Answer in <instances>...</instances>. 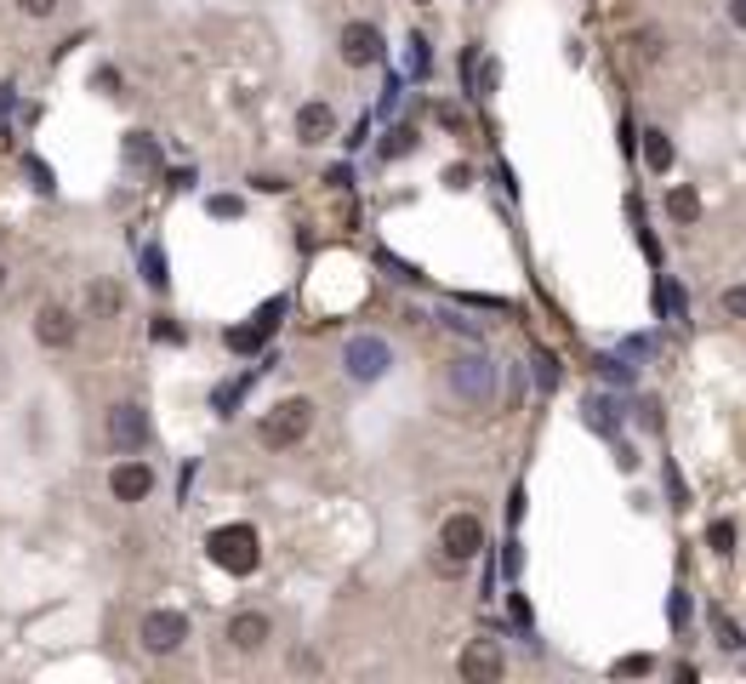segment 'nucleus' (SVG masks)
Masks as SVG:
<instances>
[{
    "label": "nucleus",
    "instance_id": "423d86ee",
    "mask_svg": "<svg viewBox=\"0 0 746 684\" xmlns=\"http://www.w3.org/2000/svg\"><path fill=\"white\" fill-rule=\"evenodd\" d=\"M393 365V349H387V336H347V349H342V371L347 382H382Z\"/></svg>",
    "mask_w": 746,
    "mask_h": 684
},
{
    "label": "nucleus",
    "instance_id": "dca6fc26",
    "mask_svg": "<svg viewBox=\"0 0 746 684\" xmlns=\"http://www.w3.org/2000/svg\"><path fill=\"white\" fill-rule=\"evenodd\" d=\"M86 314L91 320H120V285L115 280H91L86 285Z\"/></svg>",
    "mask_w": 746,
    "mask_h": 684
},
{
    "label": "nucleus",
    "instance_id": "7c9ffc66",
    "mask_svg": "<svg viewBox=\"0 0 746 684\" xmlns=\"http://www.w3.org/2000/svg\"><path fill=\"white\" fill-rule=\"evenodd\" d=\"M616 673H650V656H627V662H616Z\"/></svg>",
    "mask_w": 746,
    "mask_h": 684
},
{
    "label": "nucleus",
    "instance_id": "f03ea898",
    "mask_svg": "<svg viewBox=\"0 0 746 684\" xmlns=\"http://www.w3.org/2000/svg\"><path fill=\"white\" fill-rule=\"evenodd\" d=\"M444 382H451V394L473 411H490L495 405V360L484 349H468L457 354L451 365H444Z\"/></svg>",
    "mask_w": 746,
    "mask_h": 684
},
{
    "label": "nucleus",
    "instance_id": "2eb2a0df",
    "mask_svg": "<svg viewBox=\"0 0 746 684\" xmlns=\"http://www.w3.org/2000/svg\"><path fill=\"white\" fill-rule=\"evenodd\" d=\"M120 155H126V172H160V143L148 131H126Z\"/></svg>",
    "mask_w": 746,
    "mask_h": 684
},
{
    "label": "nucleus",
    "instance_id": "6e6552de",
    "mask_svg": "<svg viewBox=\"0 0 746 684\" xmlns=\"http://www.w3.org/2000/svg\"><path fill=\"white\" fill-rule=\"evenodd\" d=\"M336 52H342V63L347 69H371V63H382L387 58V40H382V29L376 23H342V35H336Z\"/></svg>",
    "mask_w": 746,
    "mask_h": 684
},
{
    "label": "nucleus",
    "instance_id": "b1692460",
    "mask_svg": "<svg viewBox=\"0 0 746 684\" xmlns=\"http://www.w3.org/2000/svg\"><path fill=\"white\" fill-rule=\"evenodd\" d=\"M707 548H713V554H729V548H735V525H729V519H718V525L707 530Z\"/></svg>",
    "mask_w": 746,
    "mask_h": 684
},
{
    "label": "nucleus",
    "instance_id": "f8f14e48",
    "mask_svg": "<svg viewBox=\"0 0 746 684\" xmlns=\"http://www.w3.org/2000/svg\"><path fill=\"white\" fill-rule=\"evenodd\" d=\"M279 314H285V297L263 303V314H257L252 325H228V331H223V342H228V354H257V349H263V342L274 336Z\"/></svg>",
    "mask_w": 746,
    "mask_h": 684
},
{
    "label": "nucleus",
    "instance_id": "cd10ccee",
    "mask_svg": "<svg viewBox=\"0 0 746 684\" xmlns=\"http://www.w3.org/2000/svg\"><path fill=\"white\" fill-rule=\"evenodd\" d=\"M724 309H729L735 320H746V285H729V291H724Z\"/></svg>",
    "mask_w": 746,
    "mask_h": 684
},
{
    "label": "nucleus",
    "instance_id": "c756f323",
    "mask_svg": "<svg viewBox=\"0 0 746 684\" xmlns=\"http://www.w3.org/2000/svg\"><path fill=\"white\" fill-rule=\"evenodd\" d=\"M444 325H451V331H462V336H479V325L473 320H462V314H439Z\"/></svg>",
    "mask_w": 746,
    "mask_h": 684
},
{
    "label": "nucleus",
    "instance_id": "7ed1b4c3",
    "mask_svg": "<svg viewBox=\"0 0 746 684\" xmlns=\"http://www.w3.org/2000/svg\"><path fill=\"white\" fill-rule=\"evenodd\" d=\"M206 559L217 570H228V576H252L263 565V536L252 525H217L206 536Z\"/></svg>",
    "mask_w": 746,
    "mask_h": 684
},
{
    "label": "nucleus",
    "instance_id": "4be33fe9",
    "mask_svg": "<svg viewBox=\"0 0 746 684\" xmlns=\"http://www.w3.org/2000/svg\"><path fill=\"white\" fill-rule=\"evenodd\" d=\"M58 7H63V0H18V12H23L29 23H46V18H58Z\"/></svg>",
    "mask_w": 746,
    "mask_h": 684
},
{
    "label": "nucleus",
    "instance_id": "f3484780",
    "mask_svg": "<svg viewBox=\"0 0 746 684\" xmlns=\"http://www.w3.org/2000/svg\"><path fill=\"white\" fill-rule=\"evenodd\" d=\"M667 217L673 223H695V217H701V194H695V188H667Z\"/></svg>",
    "mask_w": 746,
    "mask_h": 684
},
{
    "label": "nucleus",
    "instance_id": "5701e85b",
    "mask_svg": "<svg viewBox=\"0 0 746 684\" xmlns=\"http://www.w3.org/2000/svg\"><path fill=\"white\" fill-rule=\"evenodd\" d=\"M405 46H411V52H405V69H411V75H428V63H433V58H428V40H422V35H411Z\"/></svg>",
    "mask_w": 746,
    "mask_h": 684
},
{
    "label": "nucleus",
    "instance_id": "ddd939ff",
    "mask_svg": "<svg viewBox=\"0 0 746 684\" xmlns=\"http://www.w3.org/2000/svg\"><path fill=\"white\" fill-rule=\"evenodd\" d=\"M502 667H508V662H502V651H495L490 639H473V645L462 651V678H468V684H495V678H502Z\"/></svg>",
    "mask_w": 746,
    "mask_h": 684
},
{
    "label": "nucleus",
    "instance_id": "a878e982",
    "mask_svg": "<svg viewBox=\"0 0 746 684\" xmlns=\"http://www.w3.org/2000/svg\"><path fill=\"white\" fill-rule=\"evenodd\" d=\"M23 172H29V188L35 194H52V172H46L40 160H23Z\"/></svg>",
    "mask_w": 746,
    "mask_h": 684
},
{
    "label": "nucleus",
    "instance_id": "f257e3e1",
    "mask_svg": "<svg viewBox=\"0 0 746 684\" xmlns=\"http://www.w3.org/2000/svg\"><path fill=\"white\" fill-rule=\"evenodd\" d=\"M308 433H314V400H308V394H291V400H279V405L263 411L257 446H263V451H296Z\"/></svg>",
    "mask_w": 746,
    "mask_h": 684
},
{
    "label": "nucleus",
    "instance_id": "6ab92c4d",
    "mask_svg": "<svg viewBox=\"0 0 746 684\" xmlns=\"http://www.w3.org/2000/svg\"><path fill=\"white\" fill-rule=\"evenodd\" d=\"M143 280L155 285V291H166V285H171V274H166V257H160V246H143Z\"/></svg>",
    "mask_w": 746,
    "mask_h": 684
},
{
    "label": "nucleus",
    "instance_id": "bb28decb",
    "mask_svg": "<svg viewBox=\"0 0 746 684\" xmlns=\"http://www.w3.org/2000/svg\"><path fill=\"white\" fill-rule=\"evenodd\" d=\"M713 622H718V633H724L718 645H724V651H735V645H740V627H735V622H729L724 610H713Z\"/></svg>",
    "mask_w": 746,
    "mask_h": 684
},
{
    "label": "nucleus",
    "instance_id": "aec40b11",
    "mask_svg": "<svg viewBox=\"0 0 746 684\" xmlns=\"http://www.w3.org/2000/svg\"><path fill=\"white\" fill-rule=\"evenodd\" d=\"M411 149H416V131H411V126H393V131L382 137V155H387V160H400V155H411Z\"/></svg>",
    "mask_w": 746,
    "mask_h": 684
},
{
    "label": "nucleus",
    "instance_id": "c85d7f7f",
    "mask_svg": "<svg viewBox=\"0 0 746 684\" xmlns=\"http://www.w3.org/2000/svg\"><path fill=\"white\" fill-rule=\"evenodd\" d=\"M245 206L234 201V194H217V201H212V217H239Z\"/></svg>",
    "mask_w": 746,
    "mask_h": 684
},
{
    "label": "nucleus",
    "instance_id": "9d476101",
    "mask_svg": "<svg viewBox=\"0 0 746 684\" xmlns=\"http://www.w3.org/2000/svg\"><path fill=\"white\" fill-rule=\"evenodd\" d=\"M439 548H444V559H451V565H468L484 548V525L473 514H451V519L439 525Z\"/></svg>",
    "mask_w": 746,
    "mask_h": 684
},
{
    "label": "nucleus",
    "instance_id": "4468645a",
    "mask_svg": "<svg viewBox=\"0 0 746 684\" xmlns=\"http://www.w3.org/2000/svg\"><path fill=\"white\" fill-rule=\"evenodd\" d=\"M296 137H303L308 149L325 143V137H336V109L331 104H303V109H296Z\"/></svg>",
    "mask_w": 746,
    "mask_h": 684
},
{
    "label": "nucleus",
    "instance_id": "473e14b6",
    "mask_svg": "<svg viewBox=\"0 0 746 684\" xmlns=\"http://www.w3.org/2000/svg\"><path fill=\"white\" fill-rule=\"evenodd\" d=\"M0 291H7V263H0Z\"/></svg>",
    "mask_w": 746,
    "mask_h": 684
},
{
    "label": "nucleus",
    "instance_id": "0eeeda50",
    "mask_svg": "<svg viewBox=\"0 0 746 684\" xmlns=\"http://www.w3.org/2000/svg\"><path fill=\"white\" fill-rule=\"evenodd\" d=\"M155 485H160V473H155V462H148V457H120V462L109 468V497H115L120 508L148 502V497H155Z\"/></svg>",
    "mask_w": 746,
    "mask_h": 684
},
{
    "label": "nucleus",
    "instance_id": "39448f33",
    "mask_svg": "<svg viewBox=\"0 0 746 684\" xmlns=\"http://www.w3.org/2000/svg\"><path fill=\"white\" fill-rule=\"evenodd\" d=\"M188 633H194V622H188L183 610H143V616H137V645H143L148 656H171V651H183V645H188Z\"/></svg>",
    "mask_w": 746,
    "mask_h": 684
},
{
    "label": "nucleus",
    "instance_id": "2f4dec72",
    "mask_svg": "<svg viewBox=\"0 0 746 684\" xmlns=\"http://www.w3.org/2000/svg\"><path fill=\"white\" fill-rule=\"evenodd\" d=\"M729 18H735V23L746 29V0H729Z\"/></svg>",
    "mask_w": 746,
    "mask_h": 684
},
{
    "label": "nucleus",
    "instance_id": "1a4fd4ad",
    "mask_svg": "<svg viewBox=\"0 0 746 684\" xmlns=\"http://www.w3.org/2000/svg\"><path fill=\"white\" fill-rule=\"evenodd\" d=\"M75 336H80V320H75V309L69 303H40L35 309V342L40 349H75Z\"/></svg>",
    "mask_w": 746,
    "mask_h": 684
},
{
    "label": "nucleus",
    "instance_id": "20e7f679",
    "mask_svg": "<svg viewBox=\"0 0 746 684\" xmlns=\"http://www.w3.org/2000/svg\"><path fill=\"white\" fill-rule=\"evenodd\" d=\"M104 439H109V451H120V457L148 451V439H155V428H148V411H143L137 400H115V405L104 411Z\"/></svg>",
    "mask_w": 746,
    "mask_h": 684
},
{
    "label": "nucleus",
    "instance_id": "412c9836",
    "mask_svg": "<svg viewBox=\"0 0 746 684\" xmlns=\"http://www.w3.org/2000/svg\"><path fill=\"white\" fill-rule=\"evenodd\" d=\"M587 422L599 428V433H616V405L599 394V400H587Z\"/></svg>",
    "mask_w": 746,
    "mask_h": 684
},
{
    "label": "nucleus",
    "instance_id": "9b49d317",
    "mask_svg": "<svg viewBox=\"0 0 746 684\" xmlns=\"http://www.w3.org/2000/svg\"><path fill=\"white\" fill-rule=\"evenodd\" d=\"M268 639H274V616H268V610H234V616H228V645H234L239 656L268 651Z\"/></svg>",
    "mask_w": 746,
    "mask_h": 684
},
{
    "label": "nucleus",
    "instance_id": "393cba45",
    "mask_svg": "<svg viewBox=\"0 0 746 684\" xmlns=\"http://www.w3.org/2000/svg\"><path fill=\"white\" fill-rule=\"evenodd\" d=\"M536 377H541V388H559V360L536 349Z\"/></svg>",
    "mask_w": 746,
    "mask_h": 684
},
{
    "label": "nucleus",
    "instance_id": "a211bd4d",
    "mask_svg": "<svg viewBox=\"0 0 746 684\" xmlns=\"http://www.w3.org/2000/svg\"><path fill=\"white\" fill-rule=\"evenodd\" d=\"M644 155H650V172H667V166H673V143H667V131H644Z\"/></svg>",
    "mask_w": 746,
    "mask_h": 684
}]
</instances>
